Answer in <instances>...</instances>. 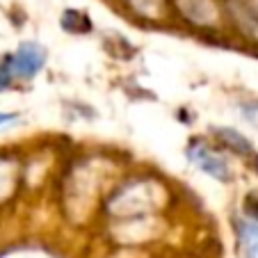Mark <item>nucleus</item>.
I'll use <instances>...</instances> for the list:
<instances>
[{
    "instance_id": "3",
    "label": "nucleus",
    "mask_w": 258,
    "mask_h": 258,
    "mask_svg": "<svg viewBox=\"0 0 258 258\" xmlns=\"http://www.w3.org/2000/svg\"><path fill=\"white\" fill-rule=\"evenodd\" d=\"M240 240H242L244 249L249 256H258V222H240Z\"/></svg>"
},
{
    "instance_id": "5",
    "label": "nucleus",
    "mask_w": 258,
    "mask_h": 258,
    "mask_svg": "<svg viewBox=\"0 0 258 258\" xmlns=\"http://www.w3.org/2000/svg\"><path fill=\"white\" fill-rule=\"evenodd\" d=\"M14 80V73H12V64H10V55H7L3 62H0V89H7L10 83Z\"/></svg>"
},
{
    "instance_id": "1",
    "label": "nucleus",
    "mask_w": 258,
    "mask_h": 258,
    "mask_svg": "<svg viewBox=\"0 0 258 258\" xmlns=\"http://www.w3.org/2000/svg\"><path fill=\"white\" fill-rule=\"evenodd\" d=\"M10 64H12V73H14V78H32L37 73L44 69L46 64V50L41 48L39 44H21L16 48L14 55H10Z\"/></svg>"
},
{
    "instance_id": "2",
    "label": "nucleus",
    "mask_w": 258,
    "mask_h": 258,
    "mask_svg": "<svg viewBox=\"0 0 258 258\" xmlns=\"http://www.w3.org/2000/svg\"><path fill=\"white\" fill-rule=\"evenodd\" d=\"M190 160L195 162L201 171H206L208 176L222 180V183H226V180L231 178L229 165H226V162L222 160L219 156H215L210 149H206V146H192V149H190Z\"/></svg>"
},
{
    "instance_id": "6",
    "label": "nucleus",
    "mask_w": 258,
    "mask_h": 258,
    "mask_svg": "<svg viewBox=\"0 0 258 258\" xmlns=\"http://www.w3.org/2000/svg\"><path fill=\"white\" fill-rule=\"evenodd\" d=\"M19 121V114L14 112H0V128H5V126H12V123Z\"/></svg>"
},
{
    "instance_id": "7",
    "label": "nucleus",
    "mask_w": 258,
    "mask_h": 258,
    "mask_svg": "<svg viewBox=\"0 0 258 258\" xmlns=\"http://www.w3.org/2000/svg\"><path fill=\"white\" fill-rule=\"evenodd\" d=\"M247 213L251 215V217L258 222V199H253V197H249V199H247Z\"/></svg>"
},
{
    "instance_id": "4",
    "label": "nucleus",
    "mask_w": 258,
    "mask_h": 258,
    "mask_svg": "<svg viewBox=\"0 0 258 258\" xmlns=\"http://www.w3.org/2000/svg\"><path fill=\"white\" fill-rule=\"evenodd\" d=\"M217 137L224 140L229 146H233V151L242 153V156H249V153H251V144H249L240 133H235L233 128H217Z\"/></svg>"
}]
</instances>
